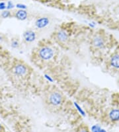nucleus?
<instances>
[{"label": "nucleus", "instance_id": "obj_1", "mask_svg": "<svg viewBox=\"0 0 119 132\" xmlns=\"http://www.w3.org/2000/svg\"><path fill=\"white\" fill-rule=\"evenodd\" d=\"M39 55L42 60H50L51 58L53 57V55H54V52L50 47H45L40 50Z\"/></svg>", "mask_w": 119, "mask_h": 132}, {"label": "nucleus", "instance_id": "obj_2", "mask_svg": "<svg viewBox=\"0 0 119 132\" xmlns=\"http://www.w3.org/2000/svg\"><path fill=\"white\" fill-rule=\"evenodd\" d=\"M50 102L54 105H58L62 103V97L58 92H53L50 94L49 97Z\"/></svg>", "mask_w": 119, "mask_h": 132}, {"label": "nucleus", "instance_id": "obj_3", "mask_svg": "<svg viewBox=\"0 0 119 132\" xmlns=\"http://www.w3.org/2000/svg\"><path fill=\"white\" fill-rule=\"evenodd\" d=\"M49 19L48 18H40L37 19L35 25L38 28H44L49 24Z\"/></svg>", "mask_w": 119, "mask_h": 132}, {"label": "nucleus", "instance_id": "obj_4", "mask_svg": "<svg viewBox=\"0 0 119 132\" xmlns=\"http://www.w3.org/2000/svg\"><path fill=\"white\" fill-rule=\"evenodd\" d=\"M23 37L27 42H32L35 40L36 39V34L33 31L28 30L24 33Z\"/></svg>", "mask_w": 119, "mask_h": 132}, {"label": "nucleus", "instance_id": "obj_5", "mask_svg": "<svg viewBox=\"0 0 119 132\" xmlns=\"http://www.w3.org/2000/svg\"><path fill=\"white\" fill-rule=\"evenodd\" d=\"M15 73L17 76H24L27 73V68L23 65L19 64L15 66Z\"/></svg>", "mask_w": 119, "mask_h": 132}, {"label": "nucleus", "instance_id": "obj_6", "mask_svg": "<svg viewBox=\"0 0 119 132\" xmlns=\"http://www.w3.org/2000/svg\"><path fill=\"white\" fill-rule=\"evenodd\" d=\"M27 12L26 11H25L24 10H19L18 11H17V13H16L15 16L16 18H17L19 20H25V19H27Z\"/></svg>", "mask_w": 119, "mask_h": 132}, {"label": "nucleus", "instance_id": "obj_7", "mask_svg": "<svg viewBox=\"0 0 119 132\" xmlns=\"http://www.w3.org/2000/svg\"><path fill=\"white\" fill-rule=\"evenodd\" d=\"M109 117L113 121H118L119 120V110H113L110 112Z\"/></svg>", "mask_w": 119, "mask_h": 132}, {"label": "nucleus", "instance_id": "obj_8", "mask_svg": "<svg viewBox=\"0 0 119 132\" xmlns=\"http://www.w3.org/2000/svg\"><path fill=\"white\" fill-rule=\"evenodd\" d=\"M93 45L97 47H101L104 45L103 39L99 36H97L93 39Z\"/></svg>", "mask_w": 119, "mask_h": 132}, {"label": "nucleus", "instance_id": "obj_9", "mask_svg": "<svg viewBox=\"0 0 119 132\" xmlns=\"http://www.w3.org/2000/svg\"><path fill=\"white\" fill-rule=\"evenodd\" d=\"M58 38L60 42H65L66 41H67L68 38V34L63 31H59L58 34Z\"/></svg>", "mask_w": 119, "mask_h": 132}, {"label": "nucleus", "instance_id": "obj_10", "mask_svg": "<svg viewBox=\"0 0 119 132\" xmlns=\"http://www.w3.org/2000/svg\"><path fill=\"white\" fill-rule=\"evenodd\" d=\"M111 63L114 68H119V55H116L113 56L111 59Z\"/></svg>", "mask_w": 119, "mask_h": 132}, {"label": "nucleus", "instance_id": "obj_11", "mask_svg": "<svg viewBox=\"0 0 119 132\" xmlns=\"http://www.w3.org/2000/svg\"><path fill=\"white\" fill-rule=\"evenodd\" d=\"M101 129V127L97 125V126H93L91 130H92V132H99V131H100Z\"/></svg>", "mask_w": 119, "mask_h": 132}, {"label": "nucleus", "instance_id": "obj_12", "mask_svg": "<svg viewBox=\"0 0 119 132\" xmlns=\"http://www.w3.org/2000/svg\"><path fill=\"white\" fill-rule=\"evenodd\" d=\"M10 15V12L8 11H3V13L2 14V16L3 17V18H7Z\"/></svg>", "mask_w": 119, "mask_h": 132}, {"label": "nucleus", "instance_id": "obj_13", "mask_svg": "<svg viewBox=\"0 0 119 132\" xmlns=\"http://www.w3.org/2000/svg\"><path fill=\"white\" fill-rule=\"evenodd\" d=\"M16 7H17V8L21 9V10H25L27 8V6L25 5H23V4H21V3H19V4H17V5H16Z\"/></svg>", "mask_w": 119, "mask_h": 132}, {"label": "nucleus", "instance_id": "obj_14", "mask_svg": "<svg viewBox=\"0 0 119 132\" xmlns=\"http://www.w3.org/2000/svg\"><path fill=\"white\" fill-rule=\"evenodd\" d=\"M19 45V43H18L17 41H13L12 43H11V46L14 48H16V47H18Z\"/></svg>", "mask_w": 119, "mask_h": 132}, {"label": "nucleus", "instance_id": "obj_15", "mask_svg": "<svg viewBox=\"0 0 119 132\" xmlns=\"http://www.w3.org/2000/svg\"><path fill=\"white\" fill-rule=\"evenodd\" d=\"M13 7H14V5H13V4L12 3V2H8L7 5V9L9 10V9L13 8Z\"/></svg>", "mask_w": 119, "mask_h": 132}, {"label": "nucleus", "instance_id": "obj_16", "mask_svg": "<svg viewBox=\"0 0 119 132\" xmlns=\"http://www.w3.org/2000/svg\"><path fill=\"white\" fill-rule=\"evenodd\" d=\"M6 7V5H5V3L4 2H2V3H0V10H5Z\"/></svg>", "mask_w": 119, "mask_h": 132}, {"label": "nucleus", "instance_id": "obj_17", "mask_svg": "<svg viewBox=\"0 0 119 132\" xmlns=\"http://www.w3.org/2000/svg\"><path fill=\"white\" fill-rule=\"evenodd\" d=\"M75 106H76L77 108H78V110H79V112H80V113H82L83 116H84V112H83V111H82V110H81V108H79V105H78L76 103H75Z\"/></svg>", "mask_w": 119, "mask_h": 132}, {"label": "nucleus", "instance_id": "obj_18", "mask_svg": "<svg viewBox=\"0 0 119 132\" xmlns=\"http://www.w3.org/2000/svg\"><path fill=\"white\" fill-rule=\"evenodd\" d=\"M79 132H89L86 128H81Z\"/></svg>", "mask_w": 119, "mask_h": 132}, {"label": "nucleus", "instance_id": "obj_19", "mask_svg": "<svg viewBox=\"0 0 119 132\" xmlns=\"http://www.w3.org/2000/svg\"><path fill=\"white\" fill-rule=\"evenodd\" d=\"M99 132H106V131H105V129H101V130L99 131Z\"/></svg>", "mask_w": 119, "mask_h": 132}, {"label": "nucleus", "instance_id": "obj_20", "mask_svg": "<svg viewBox=\"0 0 119 132\" xmlns=\"http://www.w3.org/2000/svg\"><path fill=\"white\" fill-rule=\"evenodd\" d=\"M2 40V37H1V36H0V42H1V41Z\"/></svg>", "mask_w": 119, "mask_h": 132}, {"label": "nucleus", "instance_id": "obj_21", "mask_svg": "<svg viewBox=\"0 0 119 132\" xmlns=\"http://www.w3.org/2000/svg\"><path fill=\"white\" fill-rule=\"evenodd\" d=\"M1 127H1V125H0V129H1Z\"/></svg>", "mask_w": 119, "mask_h": 132}]
</instances>
